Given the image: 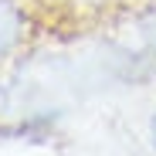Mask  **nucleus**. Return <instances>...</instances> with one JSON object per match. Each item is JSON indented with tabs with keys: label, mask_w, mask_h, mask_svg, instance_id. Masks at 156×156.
<instances>
[{
	"label": "nucleus",
	"mask_w": 156,
	"mask_h": 156,
	"mask_svg": "<svg viewBox=\"0 0 156 156\" xmlns=\"http://www.w3.org/2000/svg\"><path fill=\"white\" fill-rule=\"evenodd\" d=\"M41 34L37 0H0V61L24 55Z\"/></svg>",
	"instance_id": "1"
},
{
	"label": "nucleus",
	"mask_w": 156,
	"mask_h": 156,
	"mask_svg": "<svg viewBox=\"0 0 156 156\" xmlns=\"http://www.w3.org/2000/svg\"><path fill=\"white\" fill-rule=\"evenodd\" d=\"M146 143H149V149L156 156V105L149 109V119H146Z\"/></svg>",
	"instance_id": "2"
},
{
	"label": "nucleus",
	"mask_w": 156,
	"mask_h": 156,
	"mask_svg": "<svg viewBox=\"0 0 156 156\" xmlns=\"http://www.w3.org/2000/svg\"><path fill=\"white\" fill-rule=\"evenodd\" d=\"M153 51H156V41H153Z\"/></svg>",
	"instance_id": "3"
}]
</instances>
